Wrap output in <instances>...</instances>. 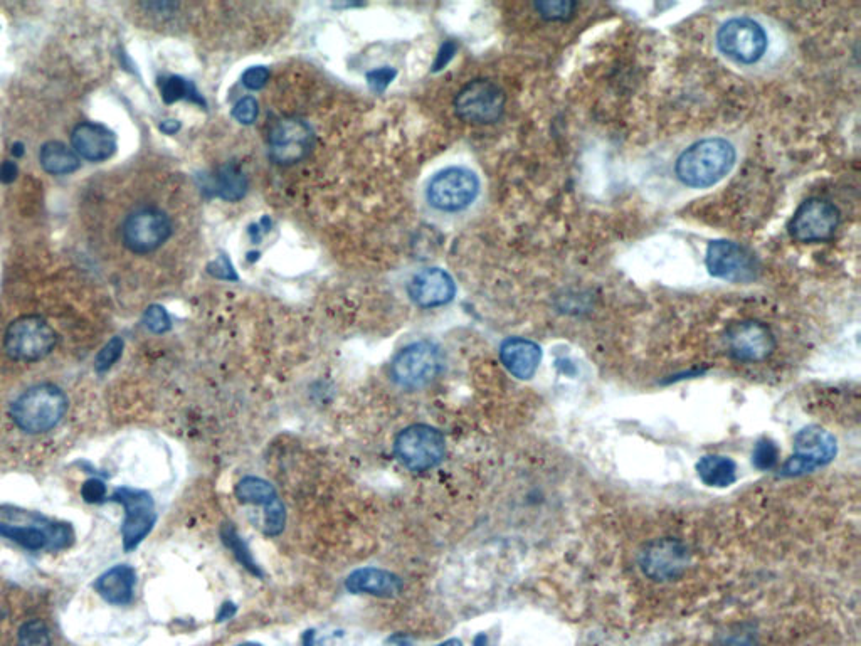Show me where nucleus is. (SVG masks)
<instances>
[{"label": "nucleus", "mask_w": 861, "mask_h": 646, "mask_svg": "<svg viewBox=\"0 0 861 646\" xmlns=\"http://www.w3.org/2000/svg\"><path fill=\"white\" fill-rule=\"evenodd\" d=\"M734 145L725 138H703L683 150L675 165V174L683 186L705 189L719 184L734 167Z\"/></svg>", "instance_id": "obj_1"}, {"label": "nucleus", "mask_w": 861, "mask_h": 646, "mask_svg": "<svg viewBox=\"0 0 861 646\" xmlns=\"http://www.w3.org/2000/svg\"><path fill=\"white\" fill-rule=\"evenodd\" d=\"M68 396L54 384L31 387L12 403L11 418L27 435H43L56 428L68 411Z\"/></svg>", "instance_id": "obj_2"}, {"label": "nucleus", "mask_w": 861, "mask_h": 646, "mask_svg": "<svg viewBox=\"0 0 861 646\" xmlns=\"http://www.w3.org/2000/svg\"><path fill=\"white\" fill-rule=\"evenodd\" d=\"M58 344V334L44 318L26 315L7 327L4 349L12 361H43Z\"/></svg>", "instance_id": "obj_3"}, {"label": "nucleus", "mask_w": 861, "mask_h": 646, "mask_svg": "<svg viewBox=\"0 0 861 646\" xmlns=\"http://www.w3.org/2000/svg\"><path fill=\"white\" fill-rule=\"evenodd\" d=\"M397 460L411 472H429L443 461L446 441L438 429L428 424H413L402 429L394 443Z\"/></svg>", "instance_id": "obj_4"}, {"label": "nucleus", "mask_w": 861, "mask_h": 646, "mask_svg": "<svg viewBox=\"0 0 861 646\" xmlns=\"http://www.w3.org/2000/svg\"><path fill=\"white\" fill-rule=\"evenodd\" d=\"M717 48L734 63L756 64L766 54L767 34L764 27L749 17H734L717 31Z\"/></svg>", "instance_id": "obj_5"}, {"label": "nucleus", "mask_w": 861, "mask_h": 646, "mask_svg": "<svg viewBox=\"0 0 861 646\" xmlns=\"http://www.w3.org/2000/svg\"><path fill=\"white\" fill-rule=\"evenodd\" d=\"M443 366V355L433 342H416L407 345L394 357L391 376L396 384L406 389H421L438 377Z\"/></svg>", "instance_id": "obj_6"}, {"label": "nucleus", "mask_w": 861, "mask_h": 646, "mask_svg": "<svg viewBox=\"0 0 861 646\" xmlns=\"http://www.w3.org/2000/svg\"><path fill=\"white\" fill-rule=\"evenodd\" d=\"M838 453L835 436L819 426H808L794 436V455L782 465V477H803L830 465Z\"/></svg>", "instance_id": "obj_7"}, {"label": "nucleus", "mask_w": 861, "mask_h": 646, "mask_svg": "<svg viewBox=\"0 0 861 646\" xmlns=\"http://www.w3.org/2000/svg\"><path fill=\"white\" fill-rule=\"evenodd\" d=\"M505 91L490 80H473L456 95L455 112L463 122L492 125L503 117Z\"/></svg>", "instance_id": "obj_8"}, {"label": "nucleus", "mask_w": 861, "mask_h": 646, "mask_svg": "<svg viewBox=\"0 0 861 646\" xmlns=\"http://www.w3.org/2000/svg\"><path fill=\"white\" fill-rule=\"evenodd\" d=\"M705 265L710 275L729 283H751L761 270L751 249L727 239L708 244Z\"/></svg>", "instance_id": "obj_9"}, {"label": "nucleus", "mask_w": 861, "mask_h": 646, "mask_svg": "<svg viewBox=\"0 0 861 646\" xmlns=\"http://www.w3.org/2000/svg\"><path fill=\"white\" fill-rule=\"evenodd\" d=\"M110 500L122 505L125 510L122 525L123 549L127 552L133 551L147 539L157 522L154 498L145 490L122 487L113 492Z\"/></svg>", "instance_id": "obj_10"}, {"label": "nucleus", "mask_w": 861, "mask_h": 646, "mask_svg": "<svg viewBox=\"0 0 861 646\" xmlns=\"http://www.w3.org/2000/svg\"><path fill=\"white\" fill-rule=\"evenodd\" d=\"M480 181L471 170L449 167L434 175L428 186V201L443 212L463 211L475 201Z\"/></svg>", "instance_id": "obj_11"}, {"label": "nucleus", "mask_w": 861, "mask_h": 646, "mask_svg": "<svg viewBox=\"0 0 861 646\" xmlns=\"http://www.w3.org/2000/svg\"><path fill=\"white\" fill-rule=\"evenodd\" d=\"M838 226V207L821 197H811L794 212L789 223V234L799 243H823L835 236Z\"/></svg>", "instance_id": "obj_12"}, {"label": "nucleus", "mask_w": 861, "mask_h": 646, "mask_svg": "<svg viewBox=\"0 0 861 646\" xmlns=\"http://www.w3.org/2000/svg\"><path fill=\"white\" fill-rule=\"evenodd\" d=\"M172 223L169 216L155 207H142L132 212L122 226L123 243L132 253L147 255L170 238Z\"/></svg>", "instance_id": "obj_13"}, {"label": "nucleus", "mask_w": 861, "mask_h": 646, "mask_svg": "<svg viewBox=\"0 0 861 646\" xmlns=\"http://www.w3.org/2000/svg\"><path fill=\"white\" fill-rule=\"evenodd\" d=\"M270 157L275 164L293 165L315 147V133L302 118H285L270 133Z\"/></svg>", "instance_id": "obj_14"}, {"label": "nucleus", "mask_w": 861, "mask_h": 646, "mask_svg": "<svg viewBox=\"0 0 861 646\" xmlns=\"http://www.w3.org/2000/svg\"><path fill=\"white\" fill-rule=\"evenodd\" d=\"M690 554L683 542L671 537L651 542L641 552V571L653 581H673L687 571Z\"/></svg>", "instance_id": "obj_15"}, {"label": "nucleus", "mask_w": 861, "mask_h": 646, "mask_svg": "<svg viewBox=\"0 0 861 646\" xmlns=\"http://www.w3.org/2000/svg\"><path fill=\"white\" fill-rule=\"evenodd\" d=\"M725 342L735 361L761 362L776 349V339L771 329L762 322L745 320L730 325Z\"/></svg>", "instance_id": "obj_16"}, {"label": "nucleus", "mask_w": 861, "mask_h": 646, "mask_svg": "<svg viewBox=\"0 0 861 646\" xmlns=\"http://www.w3.org/2000/svg\"><path fill=\"white\" fill-rule=\"evenodd\" d=\"M409 297L418 307L436 308L455 298V281L441 268L421 270L409 281Z\"/></svg>", "instance_id": "obj_17"}, {"label": "nucleus", "mask_w": 861, "mask_h": 646, "mask_svg": "<svg viewBox=\"0 0 861 646\" xmlns=\"http://www.w3.org/2000/svg\"><path fill=\"white\" fill-rule=\"evenodd\" d=\"M74 154L90 162H103L117 152V137L101 123L85 122L71 133Z\"/></svg>", "instance_id": "obj_18"}, {"label": "nucleus", "mask_w": 861, "mask_h": 646, "mask_svg": "<svg viewBox=\"0 0 861 646\" xmlns=\"http://www.w3.org/2000/svg\"><path fill=\"white\" fill-rule=\"evenodd\" d=\"M345 589L352 594H370L376 598H397L404 589L401 578L379 567H360L345 579Z\"/></svg>", "instance_id": "obj_19"}, {"label": "nucleus", "mask_w": 861, "mask_h": 646, "mask_svg": "<svg viewBox=\"0 0 861 646\" xmlns=\"http://www.w3.org/2000/svg\"><path fill=\"white\" fill-rule=\"evenodd\" d=\"M500 361L513 377L529 381L539 369L542 349L532 340L510 337L500 347Z\"/></svg>", "instance_id": "obj_20"}, {"label": "nucleus", "mask_w": 861, "mask_h": 646, "mask_svg": "<svg viewBox=\"0 0 861 646\" xmlns=\"http://www.w3.org/2000/svg\"><path fill=\"white\" fill-rule=\"evenodd\" d=\"M135 584H137L135 569L127 564H118L96 579L95 591L105 599L106 603L125 606L132 603Z\"/></svg>", "instance_id": "obj_21"}, {"label": "nucleus", "mask_w": 861, "mask_h": 646, "mask_svg": "<svg viewBox=\"0 0 861 646\" xmlns=\"http://www.w3.org/2000/svg\"><path fill=\"white\" fill-rule=\"evenodd\" d=\"M697 473L707 487L727 488L737 480V465L727 456L707 455L698 461Z\"/></svg>", "instance_id": "obj_22"}, {"label": "nucleus", "mask_w": 861, "mask_h": 646, "mask_svg": "<svg viewBox=\"0 0 861 646\" xmlns=\"http://www.w3.org/2000/svg\"><path fill=\"white\" fill-rule=\"evenodd\" d=\"M39 162L48 174L68 175L80 169V157L61 142L44 143Z\"/></svg>", "instance_id": "obj_23"}, {"label": "nucleus", "mask_w": 861, "mask_h": 646, "mask_svg": "<svg viewBox=\"0 0 861 646\" xmlns=\"http://www.w3.org/2000/svg\"><path fill=\"white\" fill-rule=\"evenodd\" d=\"M51 535H53V525L51 529L46 530L34 525L21 527V525L0 524V537L16 542L26 551L39 552L51 549Z\"/></svg>", "instance_id": "obj_24"}, {"label": "nucleus", "mask_w": 861, "mask_h": 646, "mask_svg": "<svg viewBox=\"0 0 861 646\" xmlns=\"http://www.w3.org/2000/svg\"><path fill=\"white\" fill-rule=\"evenodd\" d=\"M234 495L241 504L261 505L265 509L278 500L275 487L268 480L259 477L241 478L234 488Z\"/></svg>", "instance_id": "obj_25"}, {"label": "nucleus", "mask_w": 861, "mask_h": 646, "mask_svg": "<svg viewBox=\"0 0 861 646\" xmlns=\"http://www.w3.org/2000/svg\"><path fill=\"white\" fill-rule=\"evenodd\" d=\"M221 541L224 546L228 547L229 551L233 552V556L236 557V561H238L246 571L251 572V574L256 576V578H265V572H263V569H261L258 562L254 561L251 549H249L248 544H246L243 537L239 535L238 529H236L233 524H229V522H224V524H222Z\"/></svg>", "instance_id": "obj_26"}, {"label": "nucleus", "mask_w": 861, "mask_h": 646, "mask_svg": "<svg viewBox=\"0 0 861 646\" xmlns=\"http://www.w3.org/2000/svg\"><path fill=\"white\" fill-rule=\"evenodd\" d=\"M212 191L228 201H238L248 191V181L236 165H226L214 177Z\"/></svg>", "instance_id": "obj_27"}, {"label": "nucleus", "mask_w": 861, "mask_h": 646, "mask_svg": "<svg viewBox=\"0 0 861 646\" xmlns=\"http://www.w3.org/2000/svg\"><path fill=\"white\" fill-rule=\"evenodd\" d=\"M160 93H162V98H164L165 103H175V101L179 100H192L199 101L201 105H204V100H202L201 95L197 93V90L194 88L191 81L179 78V76H170V78L160 80Z\"/></svg>", "instance_id": "obj_28"}, {"label": "nucleus", "mask_w": 861, "mask_h": 646, "mask_svg": "<svg viewBox=\"0 0 861 646\" xmlns=\"http://www.w3.org/2000/svg\"><path fill=\"white\" fill-rule=\"evenodd\" d=\"M534 7L535 11L539 12V16L545 21L559 22L571 19L576 12L577 4L576 2H569V0H552V2L549 0V2H537Z\"/></svg>", "instance_id": "obj_29"}, {"label": "nucleus", "mask_w": 861, "mask_h": 646, "mask_svg": "<svg viewBox=\"0 0 861 646\" xmlns=\"http://www.w3.org/2000/svg\"><path fill=\"white\" fill-rule=\"evenodd\" d=\"M19 646H51L48 626L41 620L24 623L19 630Z\"/></svg>", "instance_id": "obj_30"}, {"label": "nucleus", "mask_w": 861, "mask_h": 646, "mask_svg": "<svg viewBox=\"0 0 861 646\" xmlns=\"http://www.w3.org/2000/svg\"><path fill=\"white\" fill-rule=\"evenodd\" d=\"M777 461H779V448H777L776 443L767 440V438L757 441L756 448L752 451V463L757 470H762V472L772 470L777 465Z\"/></svg>", "instance_id": "obj_31"}, {"label": "nucleus", "mask_w": 861, "mask_h": 646, "mask_svg": "<svg viewBox=\"0 0 861 646\" xmlns=\"http://www.w3.org/2000/svg\"><path fill=\"white\" fill-rule=\"evenodd\" d=\"M285 525V505H283V502L278 498L276 502L268 505L265 509V525H263V532H265L266 537H276V535H280L281 532L285 530Z\"/></svg>", "instance_id": "obj_32"}, {"label": "nucleus", "mask_w": 861, "mask_h": 646, "mask_svg": "<svg viewBox=\"0 0 861 646\" xmlns=\"http://www.w3.org/2000/svg\"><path fill=\"white\" fill-rule=\"evenodd\" d=\"M123 340L120 337H113L108 344L100 350V354L96 355L95 367L98 372H106L111 367L117 364L118 359L122 357Z\"/></svg>", "instance_id": "obj_33"}, {"label": "nucleus", "mask_w": 861, "mask_h": 646, "mask_svg": "<svg viewBox=\"0 0 861 646\" xmlns=\"http://www.w3.org/2000/svg\"><path fill=\"white\" fill-rule=\"evenodd\" d=\"M143 323L154 334H165L172 327L169 313H167L164 307H160V305H152V307L147 308V312L143 315Z\"/></svg>", "instance_id": "obj_34"}, {"label": "nucleus", "mask_w": 861, "mask_h": 646, "mask_svg": "<svg viewBox=\"0 0 861 646\" xmlns=\"http://www.w3.org/2000/svg\"><path fill=\"white\" fill-rule=\"evenodd\" d=\"M258 113V101L254 100L253 96H246L234 105L233 117L243 125H251L258 118Z\"/></svg>", "instance_id": "obj_35"}, {"label": "nucleus", "mask_w": 861, "mask_h": 646, "mask_svg": "<svg viewBox=\"0 0 861 646\" xmlns=\"http://www.w3.org/2000/svg\"><path fill=\"white\" fill-rule=\"evenodd\" d=\"M81 495H83L85 502H88V504H101V502H105L106 498H108L106 485L101 480H98V478H91V480L85 482V485L81 487Z\"/></svg>", "instance_id": "obj_36"}, {"label": "nucleus", "mask_w": 861, "mask_h": 646, "mask_svg": "<svg viewBox=\"0 0 861 646\" xmlns=\"http://www.w3.org/2000/svg\"><path fill=\"white\" fill-rule=\"evenodd\" d=\"M270 78V69L265 66H253L248 71H244L243 85L248 90H261L266 85V81Z\"/></svg>", "instance_id": "obj_37"}, {"label": "nucleus", "mask_w": 861, "mask_h": 646, "mask_svg": "<svg viewBox=\"0 0 861 646\" xmlns=\"http://www.w3.org/2000/svg\"><path fill=\"white\" fill-rule=\"evenodd\" d=\"M396 76V69L379 68L374 69V71H370L369 75H367V80H369V85L372 86V90L377 91V93H382V91L386 90L387 86L391 85V81L394 80Z\"/></svg>", "instance_id": "obj_38"}, {"label": "nucleus", "mask_w": 861, "mask_h": 646, "mask_svg": "<svg viewBox=\"0 0 861 646\" xmlns=\"http://www.w3.org/2000/svg\"><path fill=\"white\" fill-rule=\"evenodd\" d=\"M456 53V44L453 41H448V43H444L439 49L438 58H436V63L433 64V71H441V69L446 66V64L453 59Z\"/></svg>", "instance_id": "obj_39"}, {"label": "nucleus", "mask_w": 861, "mask_h": 646, "mask_svg": "<svg viewBox=\"0 0 861 646\" xmlns=\"http://www.w3.org/2000/svg\"><path fill=\"white\" fill-rule=\"evenodd\" d=\"M16 177L17 165L14 164V162H11V160H7V162H4V164L0 165V181L9 184V182L14 181Z\"/></svg>", "instance_id": "obj_40"}, {"label": "nucleus", "mask_w": 861, "mask_h": 646, "mask_svg": "<svg viewBox=\"0 0 861 646\" xmlns=\"http://www.w3.org/2000/svg\"><path fill=\"white\" fill-rule=\"evenodd\" d=\"M236 611H238V606L234 603H224L219 609V613H217V623H221V621H228L236 615Z\"/></svg>", "instance_id": "obj_41"}, {"label": "nucleus", "mask_w": 861, "mask_h": 646, "mask_svg": "<svg viewBox=\"0 0 861 646\" xmlns=\"http://www.w3.org/2000/svg\"><path fill=\"white\" fill-rule=\"evenodd\" d=\"M180 123L177 120H165L162 125H160V130L162 132L167 133V135H174L175 132H179Z\"/></svg>", "instance_id": "obj_42"}, {"label": "nucleus", "mask_w": 861, "mask_h": 646, "mask_svg": "<svg viewBox=\"0 0 861 646\" xmlns=\"http://www.w3.org/2000/svg\"><path fill=\"white\" fill-rule=\"evenodd\" d=\"M302 646H315V631L308 630L303 633Z\"/></svg>", "instance_id": "obj_43"}, {"label": "nucleus", "mask_w": 861, "mask_h": 646, "mask_svg": "<svg viewBox=\"0 0 861 646\" xmlns=\"http://www.w3.org/2000/svg\"><path fill=\"white\" fill-rule=\"evenodd\" d=\"M436 646H463V643H461L458 638H451V640H446L444 643H441V645Z\"/></svg>", "instance_id": "obj_44"}, {"label": "nucleus", "mask_w": 861, "mask_h": 646, "mask_svg": "<svg viewBox=\"0 0 861 646\" xmlns=\"http://www.w3.org/2000/svg\"><path fill=\"white\" fill-rule=\"evenodd\" d=\"M12 154L17 155V157H21L24 154L21 143H17L16 147H12Z\"/></svg>", "instance_id": "obj_45"}, {"label": "nucleus", "mask_w": 861, "mask_h": 646, "mask_svg": "<svg viewBox=\"0 0 861 646\" xmlns=\"http://www.w3.org/2000/svg\"><path fill=\"white\" fill-rule=\"evenodd\" d=\"M475 646H488V645H486V636L485 635L478 636V638H476V640H475Z\"/></svg>", "instance_id": "obj_46"}, {"label": "nucleus", "mask_w": 861, "mask_h": 646, "mask_svg": "<svg viewBox=\"0 0 861 646\" xmlns=\"http://www.w3.org/2000/svg\"><path fill=\"white\" fill-rule=\"evenodd\" d=\"M238 646H263V645H259V643H243V645H238Z\"/></svg>", "instance_id": "obj_47"}]
</instances>
